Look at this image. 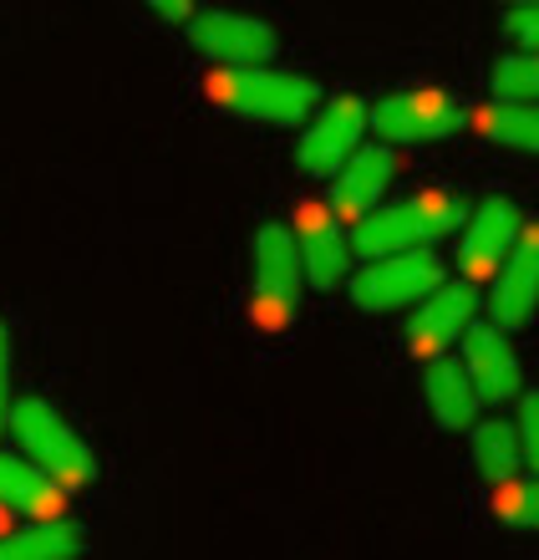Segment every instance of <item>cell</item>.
<instances>
[{
	"instance_id": "cell-14",
	"label": "cell",
	"mask_w": 539,
	"mask_h": 560,
	"mask_svg": "<svg viewBox=\"0 0 539 560\" xmlns=\"http://www.w3.org/2000/svg\"><path fill=\"white\" fill-rule=\"evenodd\" d=\"M397 178V153L392 143H362L356 153H351L341 168H336L331 178V209L336 220H362V214H372V209L382 205V194L392 189Z\"/></svg>"
},
{
	"instance_id": "cell-11",
	"label": "cell",
	"mask_w": 539,
	"mask_h": 560,
	"mask_svg": "<svg viewBox=\"0 0 539 560\" xmlns=\"http://www.w3.org/2000/svg\"><path fill=\"white\" fill-rule=\"evenodd\" d=\"M189 36H194V46H199L204 57L224 61V67H255V61H270L280 51L276 26L260 21V15H239V11L194 15Z\"/></svg>"
},
{
	"instance_id": "cell-12",
	"label": "cell",
	"mask_w": 539,
	"mask_h": 560,
	"mask_svg": "<svg viewBox=\"0 0 539 560\" xmlns=\"http://www.w3.org/2000/svg\"><path fill=\"white\" fill-rule=\"evenodd\" d=\"M539 311V224H525L504 266L494 270V295H489V322L504 331L525 326Z\"/></svg>"
},
{
	"instance_id": "cell-8",
	"label": "cell",
	"mask_w": 539,
	"mask_h": 560,
	"mask_svg": "<svg viewBox=\"0 0 539 560\" xmlns=\"http://www.w3.org/2000/svg\"><path fill=\"white\" fill-rule=\"evenodd\" d=\"M473 322H479V280H443V285H433L408 322L412 357L427 362V357L458 347Z\"/></svg>"
},
{
	"instance_id": "cell-5",
	"label": "cell",
	"mask_w": 539,
	"mask_h": 560,
	"mask_svg": "<svg viewBox=\"0 0 539 560\" xmlns=\"http://www.w3.org/2000/svg\"><path fill=\"white\" fill-rule=\"evenodd\" d=\"M464 103L443 88H408L382 97L377 107H366V128L392 148L408 143H448L464 128Z\"/></svg>"
},
{
	"instance_id": "cell-6",
	"label": "cell",
	"mask_w": 539,
	"mask_h": 560,
	"mask_svg": "<svg viewBox=\"0 0 539 560\" xmlns=\"http://www.w3.org/2000/svg\"><path fill=\"white\" fill-rule=\"evenodd\" d=\"M448 270L433 255V245H418V250H392L366 260L356 276H351V301L356 311H402L418 306L433 285H443Z\"/></svg>"
},
{
	"instance_id": "cell-25",
	"label": "cell",
	"mask_w": 539,
	"mask_h": 560,
	"mask_svg": "<svg viewBox=\"0 0 539 560\" xmlns=\"http://www.w3.org/2000/svg\"><path fill=\"white\" fill-rule=\"evenodd\" d=\"M148 5H153L163 21H189L194 15V0H148Z\"/></svg>"
},
{
	"instance_id": "cell-13",
	"label": "cell",
	"mask_w": 539,
	"mask_h": 560,
	"mask_svg": "<svg viewBox=\"0 0 539 560\" xmlns=\"http://www.w3.org/2000/svg\"><path fill=\"white\" fill-rule=\"evenodd\" d=\"M295 245H301V266L316 291H336L351 276V240L341 235L331 205H301L295 209Z\"/></svg>"
},
{
	"instance_id": "cell-1",
	"label": "cell",
	"mask_w": 539,
	"mask_h": 560,
	"mask_svg": "<svg viewBox=\"0 0 539 560\" xmlns=\"http://www.w3.org/2000/svg\"><path fill=\"white\" fill-rule=\"evenodd\" d=\"M209 103L224 113H239V118L295 128L321 107V88L310 77L270 72L265 61H255V67H224L209 77Z\"/></svg>"
},
{
	"instance_id": "cell-27",
	"label": "cell",
	"mask_w": 539,
	"mask_h": 560,
	"mask_svg": "<svg viewBox=\"0 0 539 560\" xmlns=\"http://www.w3.org/2000/svg\"><path fill=\"white\" fill-rule=\"evenodd\" d=\"M5 515H11V510H5V504H0V520H5Z\"/></svg>"
},
{
	"instance_id": "cell-3",
	"label": "cell",
	"mask_w": 539,
	"mask_h": 560,
	"mask_svg": "<svg viewBox=\"0 0 539 560\" xmlns=\"http://www.w3.org/2000/svg\"><path fill=\"white\" fill-rule=\"evenodd\" d=\"M5 423H11L15 443L26 448L31 464L51 474L61 489H82V485L97 479V458H92V448L82 443V433H77V428L67 423L46 398L11 402V408H5Z\"/></svg>"
},
{
	"instance_id": "cell-20",
	"label": "cell",
	"mask_w": 539,
	"mask_h": 560,
	"mask_svg": "<svg viewBox=\"0 0 539 560\" xmlns=\"http://www.w3.org/2000/svg\"><path fill=\"white\" fill-rule=\"evenodd\" d=\"M494 97L499 103H539V51H519L494 67Z\"/></svg>"
},
{
	"instance_id": "cell-19",
	"label": "cell",
	"mask_w": 539,
	"mask_h": 560,
	"mask_svg": "<svg viewBox=\"0 0 539 560\" xmlns=\"http://www.w3.org/2000/svg\"><path fill=\"white\" fill-rule=\"evenodd\" d=\"M479 122L499 148H519L539 159V103H494Z\"/></svg>"
},
{
	"instance_id": "cell-9",
	"label": "cell",
	"mask_w": 539,
	"mask_h": 560,
	"mask_svg": "<svg viewBox=\"0 0 539 560\" xmlns=\"http://www.w3.org/2000/svg\"><path fill=\"white\" fill-rule=\"evenodd\" d=\"M519 230H525V214L509 194H489L483 205H473L464 220V240H458V276L489 280L504 266V255L514 250Z\"/></svg>"
},
{
	"instance_id": "cell-7",
	"label": "cell",
	"mask_w": 539,
	"mask_h": 560,
	"mask_svg": "<svg viewBox=\"0 0 539 560\" xmlns=\"http://www.w3.org/2000/svg\"><path fill=\"white\" fill-rule=\"evenodd\" d=\"M362 138H366V103L356 92H341L326 107H316L306 133L295 138V163L316 178H336V168L362 148Z\"/></svg>"
},
{
	"instance_id": "cell-2",
	"label": "cell",
	"mask_w": 539,
	"mask_h": 560,
	"mask_svg": "<svg viewBox=\"0 0 539 560\" xmlns=\"http://www.w3.org/2000/svg\"><path fill=\"white\" fill-rule=\"evenodd\" d=\"M468 220V205L453 199V194H412L402 205H377L372 214L356 220V235H351V250L362 260H377V255L392 250H418V245H437V240L458 235Z\"/></svg>"
},
{
	"instance_id": "cell-23",
	"label": "cell",
	"mask_w": 539,
	"mask_h": 560,
	"mask_svg": "<svg viewBox=\"0 0 539 560\" xmlns=\"http://www.w3.org/2000/svg\"><path fill=\"white\" fill-rule=\"evenodd\" d=\"M504 36H509L519 51H539V5H509Z\"/></svg>"
},
{
	"instance_id": "cell-16",
	"label": "cell",
	"mask_w": 539,
	"mask_h": 560,
	"mask_svg": "<svg viewBox=\"0 0 539 560\" xmlns=\"http://www.w3.org/2000/svg\"><path fill=\"white\" fill-rule=\"evenodd\" d=\"M468 454H473V469L489 485H509L514 474L525 469V443H519V423L509 418H473L468 423Z\"/></svg>"
},
{
	"instance_id": "cell-18",
	"label": "cell",
	"mask_w": 539,
	"mask_h": 560,
	"mask_svg": "<svg viewBox=\"0 0 539 560\" xmlns=\"http://www.w3.org/2000/svg\"><path fill=\"white\" fill-rule=\"evenodd\" d=\"M82 556V530L67 520H36L26 530L0 535V560H72Z\"/></svg>"
},
{
	"instance_id": "cell-10",
	"label": "cell",
	"mask_w": 539,
	"mask_h": 560,
	"mask_svg": "<svg viewBox=\"0 0 539 560\" xmlns=\"http://www.w3.org/2000/svg\"><path fill=\"white\" fill-rule=\"evenodd\" d=\"M464 368L479 387V398L489 408H504L525 393V368H519V352L509 347V331L499 322H473L464 331Z\"/></svg>"
},
{
	"instance_id": "cell-15",
	"label": "cell",
	"mask_w": 539,
	"mask_h": 560,
	"mask_svg": "<svg viewBox=\"0 0 539 560\" xmlns=\"http://www.w3.org/2000/svg\"><path fill=\"white\" fill-rule=\"evenodd\" d=\"M423 398H427V408H433L437 428H448V433L468 428L473 418H479V408H483V398H479V387H473V377H468V368L458 362V357H448V352L427 357Z\"/></svg>"
},
{
	"instance_id": "cell-21",
	"label": "cell",
	"mask_w": 539,
	"mask_h": 560,
	"mask_svg": "<svg viewBox=\"0 0 539 560\" xmlns=\"http://www.w3.org/2000/svg\"><path fill=\"white\" fill-rule=\"evenodd\" d=\"M494 520L499 525H514V530H539V474L525 485H499L494 494Z\"/></svg>"
},
{
	"instance_id": "cell-24",
	"label": "cell",
	"mask_w": 539,
	"mask_h": 560,
	"mask_svg": "<svg viewBox=\"0 0 539 560\" xmlns=\"http://www.w3.org/2000/svg\"><path fill=\"white\" fill-rule=\"evenodd\" d=\"M5 408H11V331L0 326V428H5Z\"/></svg>"
},
{
	"instance_id": "cell-22",
	"label": "cell",
	"mask_w": 539,
	"mask_h": 560,
	"mask_svg": "<svg viewBox=\"0 0 539 560\" xmlns=\"http://www.w3.org/2000/svg\"><path fill=\"white\" fill-rule=\"evenodd\" d=\"M519 443H525V469L539 474V387L535 393H519Z\"/></svg>"
},
{
	"instance_id": "cell-26",
	"label": "cell",
	"mask_w": 539,
	"mask_h": 560,
	"mask_svg": "<svg viewBox=\"0 0 539 560\" xmlns=\"http://www.w3.org/2000/svg\"><path fill=\"white\" fill-rule=\"evenodd\" d=\"M509 5H539V0H509Z\"/></svg>"
},
{
	"instance_id": "cell-17",
	"label": "cell",
	"mask_w": 539,
	"mask_h": 560,
	"mask_svg": "<svg viewBox=\"0 0 539 560\" xmlns=\"http://www.w3.org/2000/svg\"><path fill=\"white\" fill-rule=\"evenodd\" d=\"M0 504L11 515H31V520H51L61 515V485L36 464L0 454Z\"/></svg>"
},
{
	"instance_id": "cell-4",
	"label": "cell",
	"mask_w": 539,
	"mask_h": 560,
	"mask_svg": "<svg viewBox=\"0 0 539 560\" xmlns=\"http://www.w3.org/2000/svg\"><path fill=\"white\" fill-rule=\"evenodd\" d=\"M249 311L260 326H285L301 316V285H306V266H301V245L285 224H265L249 250Z\"/></svg>"
}]
</instances>
